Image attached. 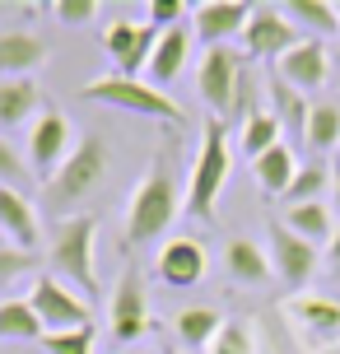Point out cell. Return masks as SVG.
Segmentation results:
<instances>
[{"label": "cell", "mask_w": 340, "mask_h": 354, "mask_svg": "<svg viewBox=\"0 0 340 354\" xmlns=\"http://www.w3.org/2000/svg\"><path fill=\"white\" fill-rule=\"evenodd\" d=\"M299 154L289 149V145H275L270 154H261V159H252V177H256V187L266 196H275V201H285V192L294 187V177H299Z\"/></svg>", "instance_id": "ffe728a7"}, {"label": "cell", "mask_w": 340, "mask_h": 354, "mask_svg": "<svg viewBox=\"0 0 340 354\" xmlns=\"http://www.w3.org/2000/svg\"><path fill=\"white\" fill-rule=\"evenodd\" d=\"M322 192H326V168L322 163H303L294 187L285 192V205H312V201H322Z\"/></svg>", "instance_id": "f546056e"}, {"label": "cell", "mask_w": 340, "mask_h": 354, "mask_svg": "<svg viewBox=\"0 0 340 354\" xmlns=\"http://www.w3.org/2000/svg\"><path fill=\"white\" fill-rule=\"evenodd\" d=\"M303 145H308V149H317V154H326V149H340V107H336V103H312V112H308V131H303Z\"/></svg>", "instance_id": "f1b7e54d"}, {"label": "cell", "mask_w": 340, "mask_h": 354, "mask_svg": "<svg viewBox=\"0 0 340 354\" xmlns=\"http://www.w3.org/2000/svg\"><path fill=\"white\" fill-rule=\"evenodd\" d=\"M266 252H270V266H275V275L285 284H308L312 280V270H317V248L299 238L294 229H285V219H270L266 229Z\"/></svg>", "instance_id": "5bb4252c"}, {"label": "cell", "mask_w": 340, "mask_h": 354, "mask_svg": "<svg viewBox=\"0 0 340 354\" xmlns=\"http://www.w3.org/2000/svg\"><path fill=\"white\" fill-rule=\"evenodd\" d=\"M336 10H340V5H336Z\"/></svg>", "instance_id": "60d3db41"}, {"label": "cell", "mask_w": 340, "mask_h": 354, "mask_svg": "<svg viewBox=\"0 0 340 354\" xmlns=\"http://www.w3.org/2000/svg\"><path fill=\"white\" fill-rule=\"evenodd\" d=\"M224 266H229V275L238 284H266L275 275V266H270V252L261 243H252V238H229V248H224Z\"/></svg>", "instance_id": "44dd1931"}, {"label": "cell", "mask_w": 340, "mask_h": 354, "mask_svg": "<svg viewBox=\"0 0 340 354\" xmlns=\"http://www.w3.org/2000/svg\"><path fill=\"white\" fill-rule=\"evenodd\" d=\"M37 107H42V88H37L33 75L0 80V126H23L28 117L37 122Z\"/></svg>", "instance_id": "603a6c76"}, {"label": "cell", "mask_w": 340, "mask_h": 354, "mask_svg": "<svg viewBox=\"0 0 340 354\" xmlns=\"http://www.w3.org/2000/svg\"><path fill=\"white\" fill-rule=\"evenodd\" d=\"M144 15H149V24H154L159 33H168V28H178V19L187 15V5H182V0H149Z\"/></svg>", "instance_id": "836d02e7"}, {"label": "cell", "mask_w": 340, "mask_h": 354, "mask_svg": "<svg viewBox=\"0 0 340 354\" xmlns=\"http://www.w3.org/2000/svg\"><path fill=\"white\" fill-rule=\"evenodd\" d=\"M294 24H303L308 33L317 37H331V33H340V10L336 5H326V0H289V5H280Z\"/></svg>", "instance_id": "484cf974"}, {"label": "cell", "mask_w": 340, "mask_h": 354, "mask_svg": "<svg viewBox=\"0 0 340 354\" xmlns=\"http://www.w3.org/2000/svg\"><path fill=\"white\" fill-rule=\"evenodd\" d=\"M70 154H75V149H70V117H66V112H52V107H42L37 122L28 126V163H33V173L47 182V177L70 159Z\"/></svg>", "instance_id": "7c38bea8"}, {"label": "cell", "mask_w": 340, "mask_h": 354, "mask_svg": "<svg viewBox=\"0 0 340 354\" xmlns=\"http://www.w3.org/2000/svg\"><path fill=\"white\" fill-rule=\"evenodd\" d=\"M285 229H294L299 238H308L317 248V243H331L336 238V219H331V205L326 201H312V205H289Z\"/></svg>", "instance_id": "cb8c5ba5"}, {"label": "cell", "mask_w": 340, "mask_h": 354, "mask_svg": "<svg viewBox=\"0 0 340 354\" xmlns=\"http://www.w3.org/2000/svg\"><path fill=\"white\" fill-rule=\"evenodd\" d=\"M37 266V252H19V248H0V284H10V280H19V275H28Z\"/></svg>", "instance_id": "d6a6232c"}, {"label": "cell", "mask_w": 340, "mask_h": 354, "mask_svg": "<svg viewBox=\"0 0 340 354\" xmlns=\"http://www.w3.org/2000/svg\"><path fill=\"white\" fill-rule=\"evenodd\" d=\"M103 42H108V56L122 80H144L149 61H154V47H159V28L135 24V19H117V24H108Z\"/></svg>", "instance_id": "30bf717a"}, {"label": "cell", "mask_w": 340, "mask_h": 354, "mask_svg": "<svg viewBox=\"0 0 340 354\" xmlns=\"http://www.w3.org/2000/svg\"><path fill=\"white\" fill-rule=\"evenodd\" d=\"M270 112H275V122L285 126L289 136H299V140H303L308 112H312V107L303 103V93H299V88H289L285 80H270Z\"/></svg>", "instance_id": "d4e9b609"}, {"label": "cell", "mask_w": 340, "mask_h": 354, "mask_svg": "<svg viewBox=\"0 0 340 354\" xmlns=\"http://www.w3.org/2000/svg\"><path fill=\"white\" fill-rule=\"evenodd\" d=\"M173 331H178V340L187 350H205L224 331V313L219 308H205V303H191V308H182L178 317H173Z\"/></svg>", "instance_id": "7402d4cb"}, {"label": "cell", "mask_w": 340, "mask_h": 354, "mask_svg": "<svg viewBox=\"0 0 340 354\" xmlns=\"http://www.w3.org/2000/svg\"><path fill=\"white\" fill-rule=\"evenodd\" d=\"M285 317L289 331L303 340L308 350H326L340 340V303L326 294H294L285 299Z\"/></svg>", "instance_id": "52a82bcc"}, {"label": "cell", "mask_w": 340, "mask_h": 354, "mask_svg": "<svg viewBox=\"0 0 340 354\" xmlns=\"http://www.w3.org/2000/svg\"><path fill=\"white\" fill-rule=\"evenodd\" d=\"M93 238H98V214H75L61 219L52 248H47V266L61 284H70L79 299L98 294V275H93Z\"/></svg>", "instance_id": "277c9868"}, {"label": "cell", "mask_w": 340, "mask_h": 354, "mask_svg": "<svg viewBox=\"0 0 340 354\" xmlns=\"http://www.w3.org/2000/svg\"><path fill=\"white\" fill-rule=\"evenodd\" d=\"M52 15L61 24H89V19H98V0H56Z\"/></svg>", "instance_id": "e575fe53"}, {"label": "cell", "mask_w": 340, "mask_h": 354, "mask_svg": "<svg viewBox=\"0 0 340 354\" xmlns=\"http://www.w3.org/2000/svg\"><path fill=\"white\" fill-rule=\"evenodd\" d=\"M0 233H5L10 248H19V252H37V243H42L37 210L28 205V196L15 192V187H0Z\"/></svg>", "instance_id": "e0dca14e"}, {"label": "cell", "mask_w": 340, "mask_h": 354, "mask_svg": "<svg viewBox=\"0 0 340 354\" xmlns=\"http://www.w3.org/2000/svg\"><path fill=\"white\" fill-rule=\"evenodd\" d=\"M93 326H79V331H47L42 336V350L47 354H93Z\"/></svg>", "instance_id": "4dcf8cb0"}, {"label": "cell", "mask_w": 340, "mask_h": 354, "mask_svg": "<svg viewBox=\"0 0 340 354\" xmlns=\"http://www.w3.org/2000/svg\"><path fill=\"white\" fill-rule=\"evenodd\" d=\"M0 248H5V233H0Z\"/></svg>", "instance_id": "f35d334b"}, {"label": "cell", "mask_w": 340, "mask_h": 354, "mask_svg": "<svg viewBox=\"0 0 340 354\" xmlns=\"http://www.w3.org/2000/svg\"><path fill=\"white\" fill-rule=\"evenodd\" d=\"M191 28H168V33H159V47H154V61H149V71H144V80L159 88H168V84H178V75L187 71V56H191Z\"/></svg>", "instance_id": "ac0fdd59"}, {"label": "cell", "mask_w": 340, "mask_h": 354, "mask_svg": "<svg viewBox=\"0 0 340 354\" xmlns=\"http://www.w3.org/2000/svg\"><path fill=\"white\" fill-rule=\"evenodd\" d=\"M28 303H33L42 331H79V326H93L89 322V299H79L70 284H61L56 275H37Z\"/></svg>", "instance_id": "ba28073f"}, {"label": "cell", "mask_w": 340, "mask_h": 354, "mask_svg": "<svg viewBox=\"0 0 340 354\" xmlns=\"http://www.w3.org/2000/svg\"><path fill=\"white\" fill-rule=\"evenodd\" d=\"M108 182V145L103 136H84L75 145V154L42 182V205H52L61 219H75V210Z\"/></svg>", "instance_id": "7a4b0ae2"}, {"label": "cell", "mask_w": 340, "mask_h": 354, "mask_svg": "<svg viewBox=\"0 0 340 354\" xmlns=\"http://www.w3.org/2000/svg\"><path fill=\"white\" fill-rule=\"evenodd\" d=\"M84 98L103 107H122V112H140V117H159V122H182V107L159 93L149 80H122V75H103L84 84Z\"/></svg>", "instance_id": "5b68a950"}, {"label": "cell", "mask_w": 340, "mask_h": 354, "mask_svg": "<svg viewBox=\"0 0 340 354\" xmlns=\"http://www.w3.org/2000/svg\"><path fill=\"white\" fill-rule=\"evenodd\" d=\"M210 354H256V345H252V331L243 326V322H224V331L215 336Z\"/></svg>", "instance_id": "1f68e13d"}, {"label": "cell", "mask_w": 340, "mask_h": 354, "mask_svg": "<svg viewBox=\"0 0 340 354\" xmlns=\"http://www.w3.org/2000/svg\"><path fill=\"white\" fill-rule=\"evenodd\" d=\"M326 266H331V275H340V229H336V238L326 243Z\"/></svg>", "instance_id": "8d00e7d4"}, {"label": "cell", "mask_w": 340, "mask_h": 354, "mask_svg": "<svg viewBox=\"0 0 340 354\" xmlns=\"http://www.w3.org/2000/svg\"><path fill=\"white\" fill-rule=\"evenodd\" d=\"M299 42H303V37H299V24H294L280 5H256L247 33H243V56H252V61H280V56H289Z\"/></svg>", "instance_id": "9c48e42d"}, {"label": "cell", "mask_w": 340, "mask_h": 354, "mask_svg": "<svg viewBox=\"0 0 340 354\" xmlns=\"http://www.w3.org/2000/svg\"><path fill=\"white\" fill-rule=\"evenodd\" d=\"M331 192H336V210H340V173L331 177Z\"/></svg>", "instance_id": "74e56055"}, {"label": "cell", "mask_w": 340, "mask_h": 354, "mask_svg": "<svg viewBox=\"0 0 340 354\" xmlns=\"http://www.w3.org/2000/svg\"><path fill=\"white\" fill-rule=\"evenodd\" d=\"M47 61V42L37 33H0V80H23Z\"/></svg>", "instance_id": "d6986e66"}, {"label": "cell", "mask_w": 340, "mask_h": 354, "mask_svg": "<svg viewBox=\"0 0 340 354\" xmlns=\"http://www.w3.org/2000/svg\"><path fill=\"white\" fill-rule=\"evenodd\" d=\"M326 75H331V52H326V42H317V37H303L289 56L275 61V80H285L299 93H317L326 84Z\"/></svg>", "instance_id": "9a60e30c"}, {"label": "cell", "mask_w": 340, "mask_h": 354, "mask_svg": "<svg viewBox=\"0 0 340 354\" xmlns=\"http://www.w3.org/2000/svg\"><path fill=\"white\" fill-rule=\"evenodd\" d=\"M280 136H285V126L275 122V112H256L247 126H238V149H243L247 159H261L275 145H285Z\"/></svg>", "instance_id": "83f0119b"}, {"label": "cell", "mask_w": 340, "mask_h": 354, "mask_svg": "<svg viewBox=\"0 0 340 354\" xmlns=\"http://www.w3.org/2000/svg\"><path fill=\"white\" fill-rule=\"evenodd\" d=\"M23 177H28V163H23L10 145L0 140V187H15V192H19V182H23Z\"/></svg>", "instance_id": "d590c367"}, {"label": "cell", "mask_w": 340, "mask_h": 354, "mask_svg": "<svg viewBox=\"0 0 340 354\" xmlns=\"http://www.w3.org/2000/svg\"><path fill=\"white\" fill-rule=\"evenodd\" d=\"M233 168V145H229V122H210L200 126V149H196V168H191V187H187V214L196 224H210L219 205V192L229 182Z\"/></svg>", "instance_id": "3957f363"}, {"label": "cell", "mask_w": 340, "mask_h": 354, "mask_svg": "<svg viewBox=\"0 0 340 354\" xmlns=\"http://www.w3.org/2000/svg\"><path fill=\"white\" fill-rule=\"evenodd\" d=\"M336 61H340V52H336Z\"/></svg>", "instance_id": "ab89813d"}, {"label": "cell", "mask_w": 340, "mask_h": 354, "mask_svg": "<svg viewBox=\"0 0 340 354\" xmlns=\"http://www.w3.org/2000/svg\"><path fill=\"white\" fill-rule=\"evenodd\" d=\"M252 10L256 5H243V0H200V5H191V33L205 42V52L229 47L233 37L247 33Z\"/></svg>", "instance_id": "4fadbf2b"}, {"label": "cell", "mask_w": 340, "mask_h": 354, "mask_svg": "<svg viewBox=\"0 0 340 354\" xmlns=\"http://www.w3.org/2000/svg\"><path fill=\"white\" fill-rule=\"evenodd\" d=\"M42 322H37L28 299H5L0 303V340H37L42 345Z\"/></svg>", "instance_id": "4316f807"}, {"label": "cell", "mask_w": 340, "mask_h": 354, "mask_svg": "<svg viewBox=\"0 0 340 354\" xmlns=\"http://www.w3.org/2000/svg\"><path fill=\"white\" fill-rule=\"evenodd\" d=\"M182 210H187V201L178 196V182L168 173V159L159 154V159L149 163V173L135 182V192H131V205H126V243L140 248V243L163 238Z\"/></svg>", "instance_id": "6da1fadb"}, {"label": "cell", "mask_w": 340, "mask_h": 354, "mask_svg": "<svg viewBox=\"0 0 340 354\" xmlns=\"http://www.w3.org/2000/svg\"><path fill=\"white\" fill-rule=\"evenodd\" d=\"M108 317H112V340H122V345H131V340H140L149 331V294H144V275L135 266L122 270V280L112 289Z\"/></svg>", "instance_id": "8fae6325"}, {"label": "cell", "mask_w": 340, "mask_h": 354, "mask_svg": "<svg viewBox=\"0 0 340 354\" xmlns=\"http://www.w3.org/2000/svg\"><path fill=\"white\" fill-rule=\"evenodd\" d=\"M243 66L247 61H243V52H233V47H210L196 66V93L219 122H229V112H233V93H238Z\"/></svg>", "instance_id": "8992f818"}, {"label": "cell", "mask_w": 340, "mask_h": 354, "mask_svg": "<svg viewBox=\"0 0 340 354\" xmlns=\"http://www.w3.org/2000/svg\"><path fill=\"white\" fill-rule=\"evenodd\" d=\"M154 270H159V280L168 289H191L205 275V248L196 238H168L159 248V257H154Z\"/></svg>", "instance_id": "2e32d148"}]
</instances>
